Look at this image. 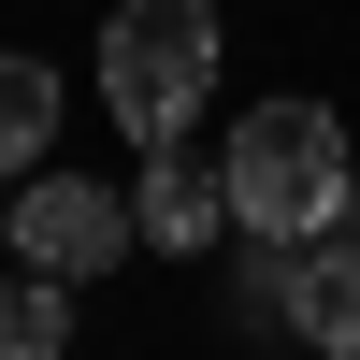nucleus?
I'll return each instance as SVG.
<instances>
[{
  "mask_svg": "<svg viewBox=\"0 0 360 360\" xmlns=\"http://www.w3.org/2000/svg\"><path fill=\"white\" fill-rule=\"evenodd\" d=\"M332 231H360V173H346V217H332Z\"/></svg>",
  "mask_w": 360,
  "mask_h": 360,
  "instance_id": "nucleus-8",
  "label": "nucleus"
},
{
  "mask_svg": "<svg viewBox=\"0 0 360 360\" xmlns=\"http://www.w3.org/2000/svg\"><path fill=\"white\" fill-rule=\"evenodd\" d=\"M217 159H231V231H245V245H317V231L346 217V173H360L332 101H259Z\"/></svg>",
  "mask_w": 360,
  "mask_h": 360,
  "instance_id": "nucleus-1",
  "label": "nucleus"
},
{
  "mask_svg": "<svg viewBox=\"0 0 360 360\" xmlns=\"http://www.w3.org/2000/svg\"><path fill=\"white\" fill-rule=\"evenodd\" d=\"M202 86H217V0H115L101 15V101L130 144H188Z\"/></svg>",
  "mask_w": 360,
  "mask_h": 360,
  "instance_id": "nucleus-2",
  "label": "nucleus"
},
{
  "mask_svg": "<svg viewBox=\"0 0 360 360\" xmlns=\"http://www.w3.org/2000/svg\"><path fill=\"white\" fill-rule=\"evenodd\" d=\"M130 245H144V217L101 188V173H58V159H44V173L15 188V259H29V274H72V288H86V274H115Z\"/></svg>",
  "mask_w": 360,
  "mask_h": 360,
  "instance_id": "nucleus-3",
  "label": "nucleus"
},
{
  "mask_svg": "<svg viewBox=\"0 0 360 360\" xmlns=\"http://www.w3.org/2000/svg\"><path fill=\"white\" fill-rule=\"evenodd\" d=\"M130 217H144V245H159V259L217 245V231H231V159H188V144H144V188H130Z\"/></svg>",
  "mask_w": 360,
  "mask_h": 360,
  "instance_id": "nucleus-4",
  "label": "nucleus"
},
{
  "mask_svg": "<svg viewBox=\"0 0 360 360\" xmlns=\"http://www.w3.org/2000/svg\"><path fill=\"white\" fill-rule=\"evenodd\" d=\"M288 332H303L317 360H360V231L288 245Z\"/></svg>",
  "mask_w": 360,
  "mask_h": 360,
  "instance_id": "nucleus-5",
  "label": "nucleus"
},
{
  "mask_svg": "<svg viewBox=\"0 0 360 360\" xmlns=\"http://www.w3.org/2000/svg\"><path fill=\"white\" fill-rule=\"evenodd\" d=\"M44 159H58V72L29 44H0V188H29Z\"/></svg>",
  "mask_w": 360,
  "mask_h": 360,
  "instance_id": "nucleus-6",
  "label": "nucleus"
},
{
  "mask_svg": "<svg viewBox=\"0 0 360 360\" xmlns=\"http://www.w3.org/2000/svg\"><path fill=\"white\" fill-rule=\"evenodd\" d=\"M72 346V274H15L0 288V360H58Z\"/></svg>",
  "mask_w": 360,
  "mask_h": 360,
  "instance_id": "nucleus-7",
  "label": "nucleus"
}]
</instances>
